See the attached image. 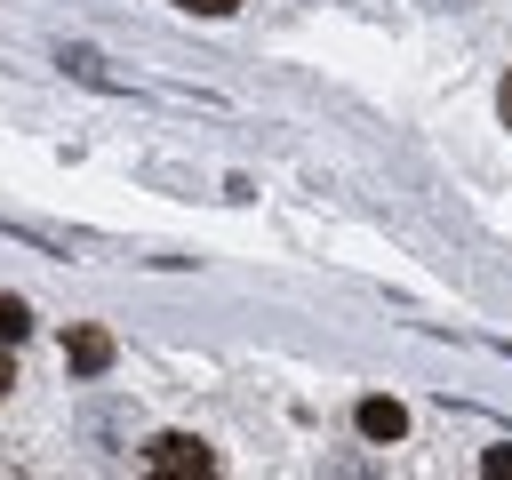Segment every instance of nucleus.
<instances>
[{"mask_svg": "<svg viewBox=\"0 0 512 480\" xmlns=\"http://www.w3.org/2000/svg\"><path fill=\"white\" fill-rule=\"evenodd\" d=\"M144 464H152V472H216V448L192 440V432H160V440L144 448Z\"/></svg>", "mask_w": 512, "mask_h": 480, "instance_id": "f257e3e1", "label": "nucleus"}, {"mask_svg": "<svg viewBox=\"0 0 512 480\" xmlns=\"http://www.w3.org/2000/svg\"><path fill=\"white\" fill-rule=\"evenodd\" d=\"M360 432H368V440H400V432H408V408H400V400H360Z\"/></svg>", "mask_w": 512, "mask_h": 480, "instance_id": "f03ea898", "label": "nucleus"}, {"mask_svg": "<svg viewBox=\"0 0 512 480\" xmlns=\"http://www.w3.org/2000/svg\"><path fill=\"white\" fill-rule=\"evenodd\" d=\"M72 368H80V376L112 368V336H104V328H72Z\"/></svg>", "mask_w": 512, "mask_h": 480, "instance_id": "7ed1b4c3", "label": "nucleus"}, {"mask_svg": "<svg viewBox=\"0 0 512 480\" xmlns=\"http://www.w3.org/2000/svg\"><path fill=\"white\" fill-rule=\"evenodd\" d=\"M24 328H32V304L24 296H0V344H16Z\"/></svg>", "mask_w": 512, "mask_h": 480, "instance_id": "20e7f679", "label": "nucleus"}, {"mask_svg": "<svg viewBox=\"0 0 512 480\" xmlns=\"http://www.w3.org/2000/svg\"><path fill=\"white\" fill-rule=\"evenodd\" d=\"M480 472H488V480H512V448H488V456H480Z\"/></svg>", "mask_w": 512, "mask_h": 480, "instance_id": "39448f33", "label": "nucleus"}, {"mask_svg": "<svg viewBox=\"0 0 512 480\" xmlns=\"http://www.w3.org/2000/svg\"><path fill=\"white\" fill-rule=\"evenodd\" d=\"M176 8H184V16H232L240 0H176Z\"/></svg>", "mask_w": 512, "mask_h": 480, "instance_id": "423d86ee", "label": "nucleus"}, {"mask_svg": "<svg viewBox=\"0 0 512 480\" xmlns=\"http://www.w3.org/2000/svg\"><path fill=\"white\" fill-rule=\"evenodd\" d=\"M496 112H504V128H512V72H504V88H496Z\"/></svg>", "mask_w": 512, "mask_h": 480, "instance_id": "0eeeda50", "label": "nucleus"}, {"mask_svg": "<svg viewBox=\"0 0 512 480\" xmlns=\"http://www.w3.org/2000/svg\"><path fill=\"white\" fill-rule=\"evenodd\" d=\"M8 384H16V368H8V360H0V400H8Z\"/></svg>", "mask_w": 512, "mask_h": 480, "instance_id": "6e6552de", "label": "nucleus"}]
</instances>
